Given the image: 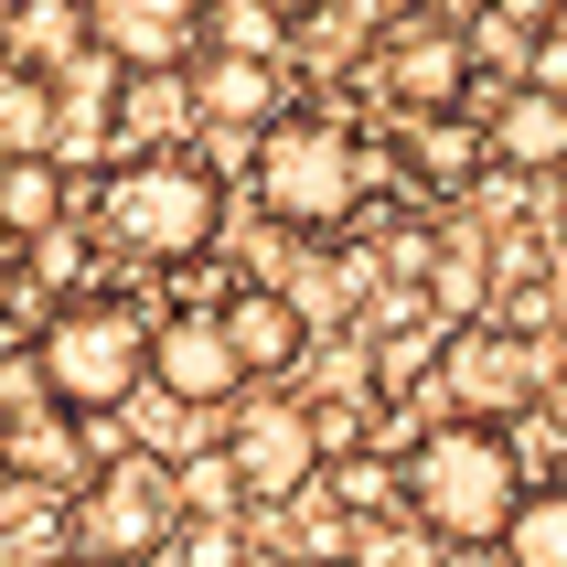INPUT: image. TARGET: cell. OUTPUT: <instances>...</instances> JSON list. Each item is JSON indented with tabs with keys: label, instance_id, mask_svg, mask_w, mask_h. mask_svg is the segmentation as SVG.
<instances>
[{
	"label": "cell",
	"instance_id": "1",
	"mask_svg": "<svg viewBox=\"0 0 567 567\" xmlns=\"http://www.w3.org/2000/svg\"><path fill=\"white\" fill-rule=\"evenodd\" d=\"M525 504V461H514L504 429H482V417H440V429H417L396 450V514H408L417 536L440 546H493Z\"/></svg>",
	"mask_w": 567,
	"mask_h": 567
},
{
	"label": "cell",
	"instance_id": "2",
	"mask_svg": "<svg viewBox=\"0 0 567 567\" xmlns=\"http://www.w3.org/2000/svg\"><path fill=\"white\" fill-rule=\"evenodd\" d=\"M22 353H32V375H43V408L107 417V408H128L151 385V311L118 300V289H75V300L43 311V332Z\"/></svg>",
	"mask_w": 567,
	"mask_h": 567
},
{
	"label": "cell",
	"instance_id": "3",
	"mask_svg": "<svg viewBox=\"0 0 567 567\" xmlns=\"http://www.w3.org/2000/svg\"><path fill=\"white\" fill-rule=\"evenodd\" d=\"M215 225H225V183H215V161H193V151H118L107 183H96V236L118 257H140V268L204 257Z\"/></svg>",
	"mask_w": 567,
	"mask_h": 567
},
{
	"label": "cell",
	"instance_id": "4",
	"mask_svg": "<svg viewBox=\"0 0 567 567\" xmlns=\"http://www.w3.org/2000/svg\"><path fill=\"white\" fill-rule=\"evenodd\" d=\"M247 193L268 225H343L364 204V140H353L332 107H279L247 151Z\"/></svg>",
	"mask_w": 567,
	"mask_h": 567
},
{
	"label": "cell",
	"instance_id": "5",
	"mask_svg": "<svg viewBox=\"0 0 567 567\" xmlns=\"http://www.w3.org/2000/svg\"><path fill=\"white\" fill-rule=\"evenodd\" d=\"M183 536V504H172V472L161 450H107L75 493H64V557L75 567H151Z\"/></svg>",
	"mask_w": 567,
	"mask_h": 567
},
{
	"label": "cell",
	"instance_id": "6",
	"mask_svg": "<svg viewBox=\"0 0 567 567\" xmlns=\"http://www.w3.org/2000/svg\"><path fill=\"white\" fill-rule=\"evenodd\" d=\"M225 472H236L247 504H300V493L321 482V429H311V408H289V396L236 408V429H225Z\"/></svg>",
	"mask_w": 567,
	"mask_h": 567
},
{
	"label": "cell",
	"instance_id": "7",
	"mask_svg": "<svg viewBox=\"0 0 567 567\" xmlns=\"http://www.w3.org/2000/svg\"><path fill=\"white\" fill-rule=\"evenodd\" d=\"M536 385H546L536 343L504 332V321H461V332L440 343V396H450L461 417H482V429H493L504 408H536Z\"/></svg>",
	"mask_w": 567,
	"mask_h": 567
},
{
	"label": "cell",
	"instance_id": "8",
	"mask_svg": "<svg viewBox=\"0 0 567 567\" xmlns=\"http://www.w3.org/2000/svg\"><path fill=\"white\" fill-rule=\"evenodd\" d=\"M375 75H385V96H396L408 118H450V107L472 96V43L450 22H429V11H396V22L375 32Z\"/></svg>",
	"mask_w": 567,
	"mask_h": 567
},
{
	"label": "cell",
	"instance_id": "9",
	"mask_svg": "<svg viewBox=\"0 0 567 567\" xmlns=\"http://www.w3.org/2000/svg\"><path fill=\"white\" fill-rule=\"evenodd\" d=\"M151 385H161V408H225V396H247L236 353H225V321L215 311H151Z\"/></svg>",
	"mask_w": 567,
	"mask_h": 567
},
{
	"label": "cell",
	"instance_id": "10",
	"mask_svg": "<svg viewBox=\"0 0 567 567\" xmlns=\"http://www.w3.org/2000/svg\"><path fill=\"white\" fill-rule=\"evenodd\" d=\"M86 11V43L118 75H140V64H183L193 43H204V0H75Z\"/></svg>",
	"mask_w": 567,
	"mask_h": 567
},
{
	"label": "cell",
	"instance_id": "11",
	"mask_svg": "<svg viewBox=\"0 0 567 567\" xmlns=\"http://www.w3.org/2000/svg\"><path fill=\"white\" fill-rule=\"evenodd\" d=\"M215 321H225L236 375H289V364L311 353V321H300V300H289V289H225Z\"/></svg>",
	"mask_w": 567,
	"mask_h": 567
},
{
	"label": "cell",
	"instance_id": "12",
	"mask_svg": "<svg viewBox=\"0 0 567 567\" xmlns=\"http://www.w3.org/2000/svg\"><path fill=\"white\" fill-rule=\"evenodd\" d=\"M0 472L22 482V493H75V482L96 472L86 461V417H64V408L0 417Z\"/></svg>",
	"mask_w": 567,
	"mask_h": 567
},
{
	"label": "cell",
	"instance_id": "13",
	"mask_svg": "<svg viewBox=\"0 0 567 567\" xmlns=\"http://www.w3.org/2000/svg\"><path fill=\"white\" fill-rule=\"evenodd\" d=\"M482 161H493V172H567V96L504 86V107L482 128Z\"/></svg>",
	"mask_w": 567,
	"mask_h": 567
},
{
	"label": "cell",
	"instance_id": "14",
	"mask_svg": "<svg viewBox=\"0 0 567 567\" xmlns=\"http://www.w3.org/2000/svg\"><path fill=\"white\" fill-rule=\"evenodd\" d=\"M183 128H193L183 64H140V75H118V118H107L118 151H183Z\"/></svg>",
	"mask_w": 567,
	"mask_h": 567
},
{
	"label": "cell",
	"instance_id": "15",
	"mask_svg": "<svg viewBox=\"0 0 567 567\" xmlns=\"http://www.w3.org/2000/svg\"><path fill=\"white\" fill-rule=\"evenodd\" d=\"M183 86H193V118H215V128H247V140H257L268 118H279V64H247V54H204V64L183 75Z\"/></svg>",
	"mask_w": 567,
	"mask_h": 567
},
{
	"label": "cell",
	"instance_id": "16",
	"mask_svg": "<svg viewBox=\"0 0 567 567\" xmlns=\"http://www.w3.org/2000/svg\"><path fill=\"white\" fill-rule=\"evenodd\" d=\"M43 86H54V161H75L86 140H107V118H118V64L96 54V43L75 64H54Z\"/></svg>",
	"mask_w": 567,
	"mask_h": 567
},
{
	"label": "cell",
	"instance_id": "17",
	"mask_svg": "<svg viewBox=\"0 0 567 567\" xmlns=\"http://www.w3.org/2000/svg\"><path fill=\"white\" fill-rule=\"evenodd\" d=\"M396 172L429 183V193H461L472 172H493V161H482V128L450 107V118H396Z\"/></svg>",
	"mask_w": 567,
	"mask_h": 567
},
{
	"label": "cell",
	"instance_id": "18",
	"mask_svg": "<svg viewBox=\"0 0 567 567\" xmlns=\"http://www.w3.org/2000/svg\"><path fill=\"white\" fill-rule=\"evenodd\" d=\"M86 54V11L75 0H11L0 11V64H22V75H54V64Z\"/></svg>",
	"mask_w": 567,
	"mask_h": 567
},
{
	"label": "cell",
	"instance_id": "19",
	"mask_svg": "<svg viewBox=\"0 0 567 567\" xmlns=\"http://www.w3.org/2000/svg\"><path fill=\"white\" fill-rule=\"evenodd\" d=\"M64 225V161H0V236L32 247Z\"/></svg>",
	"mask_w": 567,
	"mask_h": 567
},
{
	"label": "cell",
	"instance_id": "20",
	"mask_svg": "<svg viewBox=\"0 0 567 567\" xmlns=\"http://www.w3.org/2000/svg\"><path fill=\"white\" fill-rule=\"evenodd\" d=\"M493 546H504V567H567V482H525V504Z\"/></svg>",
	"mask_w": 567,
	"mask_h": 567
},
{
	"label": "cell",
	"instance_id": "21",
	"mask_svg": "<svg viewBox=\"0 0 567 567\" xmlns=\"http://www.w3.org/2000/svg\"><path fill=\"white\" fill-rule=\"evenodd\" d=\"M0 161H54V86L0 64Z\"/></svg>",
	"mask_w": 567,
	"mask_h": 567
},
{
	"label": "cell",
	"instance_id": "22",
	"mask_svg": "<svg viewBox=\"0 0 567 567\" xmlns=\"http://www.w3.org/2000/svg\"><path fill=\"white\" fill-rule=\"evenodd\" d=\"M279 43H289V11H279V0H204V54L279 64Z\"/></svg>",
	"mask_w": 567,
	"mask_h": 567
},
{
	"label": "cell",
	"instance_id": "23",
	"mask_svg": "<svg viewBox=\"0 0 567 567\" xmlns=\"http://www.w3.org/2000/svg\"><path fill=\"white\" fill-rule=\"evenodd\" d=\"M22 279H32V289H54V300H75V289H86V247L54 225V236H32V247H22Z\"/></svg>",
	"mask_w": 567,
	"mask_h": 567
},
{
	"label": "cell",
	"instance_id": "24",
	"mask_svg": "<svg viewBox=\"0 0 567 567\" xmlns=\"http://www.w3.org/2000/svg\"><path fill=\"white\" fill-rule=\"evenodd\" d=\"M172 557L183 567H247V525L236 514H193L183 536H172Z\"/></svg>",
	"mask_w": 567,
	"mask_h": 567
},
{
	"label": "cell",
	"instance_id": "25",
	"mask_svg": "<svg viewBox=\"0 0 567 567\" xmlns=\"http://www.w3.org/2000/svg\"><path fill=\"white\" fill-rule=\"evenodd\" d=\"M172 504H183V525H193V514H236V472H225V450H204V461L172 472Z\"/></svg>",
	"mask_w": 567,
	"mask_h": 567
},
{
	"label": "cell",
	"instance_id": "26",
	"mask_svg": "<svg viewBox=\"0 0 567 567\" xmlns=\"http://www.w3.org/2000/svg\"><path fill=\"white\" fill-rule=\"evenodd\" d=\"M525 86L567 96V0H546V11H536V32H525Z\"/></svg>",
	"mask_w": 567,
	"mask_h": 567
},
{
	"label": "cell",
	"instance_id": "27",
	"mask_svg": "<svg viewBox=\"0 0 567 567\" xmlns=\"http://www.w3.org/2000/svg\"><path fill=\"white\" fill-rule=\"evenodd\" d=\"M332 504H353V514H385V504H396V472H385V461H364V450H353L343 472H332Z\"/></svg>",
	"mask_w": 567,
	"mask_h": 567
},
{
	"label": "cell",
	"instance_id": "28",
	"mask_svg": "<svg viewBox=\"0 0 567 567\" xmlns=\"http://www.w3.org/2000/svg\"><path fill=\"white\" fill-rule=\"evenodd\" d=\"M22 504H32V493H22L11 472H0V525H22Z\"/></svg>",
	"mask_w": 567,
	"mask_h": 567
},
{
	"label": "cell",
	"instance_id": "29",
	"mask_svg": "<svg viewBox=\"0 0 567 567\" xmlns=\"http://www.w3.org/2000/svg\"><path fill=\"white\" fill-rule=\"evenodd\" d=\"M11 289H22V247H11V236H0V300H11Z\"/></svg>",
	"mask_w": 567,
	"mask_h": 567
},
{
	"label": "cell",
	"instance_id": "30",
	"mask_svg": "<svg viewBox=\"0 0 567 567\" xmlns=\"http://www.w3.org/2000/svg\"><path fill=\"white\" fill-rule=\"evenodd\" d=\"M311 567H353V557H311Z\"/></svg>",
	"mask_w": 567,
	"mask_h": 567
},
{
	"label": "cell",
	"instance_id": "31",
	"mask_svg": "<svg viewBox=\"0 0 567 567\" xmlns=\"http://www.w3.org/2000/svg\"><path fill=\"white\" fill-rule=\"evenodd\" d=\"M279 11H311V0H279Z\"/></svg>",
	"mask_w": 567,
	"mask_h": 567
},
{
	"label": "cell",
	"instance_id": "32",
	"mask_svg": "<svg viewBox=\"0 0 567 567\" xmlns=\"http://www.w3.org/2000/svg\"><path fill=\"white\" fill-rule=\"evenodd\" d=\"M54 567H75V557H54Z\"/></svg>",
	"mask_w": 567,
	"mask_h": 567
}]
</instances>
